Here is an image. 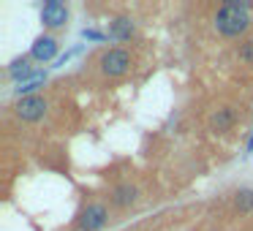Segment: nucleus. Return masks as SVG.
<instances>
[{
    "label": "nucleus",
    "mask_w": 253,
    "mask_h": 231,
    "mask_svg": "<svg viewBox=\"0 0 253 231\" xmlns=\"http://www.w3.org/2000/svg\"><path fill=\"white\" fill-rule=\"evenodd\" d=\"M253 17L248 3H220L212 17V28L220 38H245Z\"/></svg>",
    "instance_id": "nucleus-1"
},
{
    "label": "nucleus",
    "mask_w": 253,
    "mask_h": 231,
    "mask_svg": "<svg viewBox=\"0 0 253 231\" xmlns=\"http://www.w3.org/2000/svg\"><path fill=\"white\" fill-rule=\"evenodd\" d=\"M98 71L104 74L106 79H123L126 74H131L133 68V57L128 49L123 46H112V49H104L98 55Z\"/></svg>",
    "instance_id": "nucleus-2"
},
{
    "label": "nucleus",
    "mask_w": 253,
    "mask_h": 231,
    "mask_svg": "<svg viewBox=\"0 0 253 231\" xmlns=\"http://www.w3.org/2000/svg\"><path fill=\"white\" fill-rule=\"evenodd\" d=\"M106 223H109V207L104 201H87L74 220L77 231H101Z\"/></svg>",
    "instance_id": "nucleus-3"
},
{
    "label": "nucleus",
    "mask_w": 253,
    "mask_h": 231,
    "mask_svg": "<svg viewBox=\"0 0 253 231\" xmlns=\"http://www.w3.org/2000/svg\"><path fill=\"white\" fill-rule=\"evenodd\" d=\"M14 115L22 122H39L46 115V98L44 95H28V98H19L14 104Z\"/></svg>",
    "instance_id": "nucleus-4"
},
{
    "label": "nucleus",
    "mask_w": 253,
    "mask_h": 231,
    "mask_svg": "<svg viewBox=\"0 0 253 231\" xmlns=\"http://www.w3.org/2000/svg\"><path fill=\"white\" fill-rule=\"evenodd\" d=\"M68 17H71V11H68V6L63 0H46L44 6H41V25H44L46 30L66 28Z\"/></svg>",
    "instance_id": "nucleus-5"
},
{
    "label": "nucleus",
    "mask_w": 253,
    "mask_h": 231,
    "mask_svg": "<svg viewBox=\"0 0 253 231\" xmlns=\"http://www.w3.org/2000/svg\"><path fill=\"white\" fill-rule=\"evenodd\" d=\"M234 122H237V109L229 106V104L215 106V109L210 112V117H207V128L212 133H229L231 128H234Z\"/></svg>",
    "instance_id": "nucleus-6"
},
{
    "label": "nucleus",
    "mask_w": 253,
    "mask_h": 231,
    "mask_svg": "<svg viewBox=\"0 0 253 231\" xmlns=\"http://www.w3.org/2000/svg\"><path fill=\"white\" fill-rule=\"evenodd\" d=\"M139 201V188L133 182H117L109 191V204L115 209H131Z\"/></svg>",
    "instance_id": "nucleus-7"
},
{
    "label": "nucleus",
    "mask_w": 253,
    "mask_h": 231,
    "mask_svg": "<svg viewBox=\"0 0 253 231\" xmlns=\"http://www.w3.org/2000/svg\"><path fill=\"white\" fill-rule=\"evenodd\" d=\"M57 49H60L57 38L52 33H44V36H39V38L33 41V46H30V60L49 63V60H55V57H57Z\"/></svg>",
    "instance_id": "nucleus-8"
},
{
    "label": "nucleus",
    "mask_w": 253,
    "mask_h": 231,
    "mask_svg": "<svg viewBox=\"0 0 253 231\" xmlns=\"http://www.w3.org/2000/svg\"><path fill=\"white\" fill-rule=\"evenodd\" d=\"M106 36H109L112 41H120V44H126V41H131L133 36H136V25H133L131 17H115V19L109 22Z\"/></svg>",
    "instance_id": "nucleus-9"
},
{
    "label": "nucleus",
    "mask_w": 253,
    "mask_h": 231,
    "mask_svg": "<svg viewBox=\"0 0 253 231\" xmlns=\"http://www.w3.org/2000/svg\"><path fill=\"white\" fill-rule=\"evenodd\" d=\"M8 77L14 79V82H19V84H25V79H30V77H39V74L33 71V66H30V55H22V57H17V60H11L8 63Z\"/></svg>",
    "instance_id": "nucleus-10"
},
{
    "label": "nucleus",
    "mask_w": 253,
    "mask_h": 231,
    "mask_svg": "<svg viewBox=\"0 0 253 231\" xmlns=\"http://www.w3.org/2000/svg\"><path fill=\"white\" fill-rule=\"evenodd\" d=\"M234 209L242 215L253 212V188H240V191H234Z\"/></svg>",
    "instance_id": "nucleus-11"
},
{
    "label": "nucleus",
    "mask_w": 253,
    "mask_h": 231,
    "mask_svg": "<svg viewBox=\"0 0 253 231\" xmlns=\"http://www.w3.org/2000/svg\"><path fill=\"white\" fill-rule=\"evenodd\" d=\"M234 57L242 66H253V38H242L234 49Z\"/></svg>",
    "instance_id": "nucleus-12"
},
{
    "label": "nucleus",
    "mask_w": 253,
    "mask_h": 231,
    "mask_svg": "<svg viewBox=\"0 0 253 231\" xmlns=\"http://www.w3.org/2000/svg\"><path fill=\"white\" fill-rule=\"evenodd\" d=\"M39 87H44V74H39V77L33 79V82H25V84H19L14 93L19 95V98H28V95H39Z\"/></svg>",
    "instance_id": "nucleus-13"
},
{
    "label": "nucleus",
    "mask_w": 253,
    "mask_h": 231,
    "mask_svg": "<svg viewBox=\"0 0 253 231\" xmlns=\"http://www.w3.org/2000/svg\"><path fill=\"white\" fill-rule=\"evenodd\" d=\"M82 36H84L87 41H106V38H109L106 33H98V30H84Z\"/></svg>",
    "instance_id": "nucleus-14"
}]
</instances>
